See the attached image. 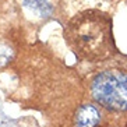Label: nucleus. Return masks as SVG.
I'll return each mask as SVG.
<instances>
[{
  "label": "nucleus",
  "instance_id": "f03ea898",
  "mask_svg": "<svg viewBox=\"0 0 127 127\" xmlns=\"http://www.w3.org/2000/svg\"><path fill=\"white\" fill-rule=\"evenodd\" d=\"M94 99L110 110H127V74L119 70H108L94 78L91 85Z\"/></svg>",
  "mask_w": 127,
  "mask_h": 127
},
{
  "label": "nucleus",
  "instance_id": "f257e3e1",
  "mask_svg": "<svg viewBox=\"0 0 127 127\" xmlns=\"http://www.w3.org/2000/svg\"><path fill=\"white\" fill-rule=\"evenodd\" d=\"M64 35L74 52L85 59H102L112 52V34L109 25L102 17L92 11L78 17L75 15Z\"/></svg>",
  "mask_w": 127,
  "mask_h": 127
},
{
  "label": "nucleus",
  "instance_id": "7ed1b4c3",
  "mask_svg": "<svg viewBox=\"0 0 127 127\" xmlns=\"http://www.w3.org/2000/svg\"><path fill=\"white\" fill-rule=\"evenodd\" d=\"M101 120V113L94 105H82L75 113V127H96Z\"/></svg>",
  "mask_w": 127,
  "mask_h": 127
},
{
  "label": "nucleus",
  "instance_id": "20e7f679",
  "mask_svg": "<svg viewBox=\"0 0 127 127\" xmlns=\"http://www.w3.org/2000/svg\"><path fill=\"white\" fill-rule=\"evenodd\" d=\"M24 6L32 8V10H36L42 17H48L52 13V7L48 3V0H25Z\"/></svg>",
  "mask_w": 127,
  "mask_h": 127
}]
</instances>
